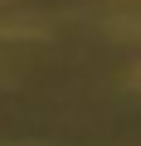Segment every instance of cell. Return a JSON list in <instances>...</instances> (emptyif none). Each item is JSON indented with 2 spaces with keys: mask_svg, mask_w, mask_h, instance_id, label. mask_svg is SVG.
Masks as SVG:
<instances>
[{
  "mask_svg": "<svg viewBox=\"0 0 141 146\" xmlns=\"http://www.w3.org/2000/svg\"><path fill=\"white\" fill-rule=\"evenodd\" d=\"M131 83H136V88H141V63H136V68H131Z\"/></svg>",
  "mask_w": 141,
  "mask_h": 146,
  "instance_id": "obj_1",
  "label": "cell"
}]
</instances>
